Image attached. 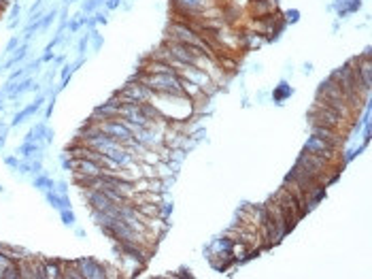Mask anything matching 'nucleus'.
Wrapping results in <instances>:
<instances>
[{"mask_svg":"<svg viewBox=\"0 0 372 279\" xmlns=\"http://www.w3.org/2000/svg\"><path fill=\"white\" fill-rule=\"evenodd\" d=\"M311 124H323V126H330V128H336L340 132H347L349 128V119H345L340 113H336L334 109H330L326 105H321V102H315V107L311 111Z\"/></svg>","mask_w":372,"mask_h":279,"instance_id":"1","label":"nucleus"},{"mask_svg":"<svg viewBox=\"0 0 372 279\" xmlns=\"http://www.w3.org/2000/svg\"><path fill=\"white\" fill-rule=\"evenodd\" d=\"M83 198L91 207V211H105V213H115L117 215V205L113 203L102 190H81Z\"/></svg>","mask_w":372,"mask_h":279,"instance_id":"2","label":"nucleus"},{"mask_svg":"<svg viewBox=\"0 0 372 279\" xmlns=\"http://www.w3.org/2000/svg\"><path fill=\"white\" fill-rule=\"evenodd\" d=\"M304 151H306V153H315V156H321V158H326V160H330V162H336V160H338V149L332 147L330 143L321 141L319 137H315V134L306 141Z\"/></svg>","mask_w":372,"mask_h":279,"instance_id":"3","label":"nucleus"},{"mask_svg":"<svg viewBox=\"0 0 372 279\" xmlns=\"http://www.w3.org/2000/svg\"><path fill=\"white\" fill-rule=\"evenodd\" d=\"M313 134L319 137L321 141L330 143L332 147L340 149V145L345 143V132H340L336 128H330V126H323V124H313Z\"/></svg>","mask_w":372,"mask_h":279,"instance_id":"4","label":"nucleus"},{"mask_svg":"<svg viewBox=\"0 0 372 279\" xmlns=\"http://www.w3.org/2000/svg\"><path fill=\"white\" fill-rule=\"evenodd\" d=\"M77 264H79V271L83 279H105L107 277L105 264H100L94 258H81V260H77Z\"/></svg>","mask_w":372,"mask_h":279,"instance_id":"5","label":"nucleus"},{"mask_svg":"<svg viewBox=\"0 0 372 279\" xmlns=\"http://www.w3.org/2000/svg\"><path fill=\"white\" fill-rule=\"evenodd\" d=\"M274 11H276V0H249V7H247V13L253 19L270 17Z\"/></svg>","mask_w":372,"mask_h":279,"instance_id":"6","label":"nucleus"},{"mask_svg":"<svg viewBox=\"0 0 372 279\" xmlns=\"http://www.w3.org/2000/svg\"><path fill=\"white\" fill-rule=\"evenodd\" d=\"M43 271L45 279H58L62 277V264L60 260H43Z\"/></svg>","mask_w":372,"mask_h":279,"instance_id":"7","label":"nucleus"},{"mask_svg":"<svg viewBox=\"0 0 372 279\" xmlns=\"http://www.w3.org/2000/svg\"><path fill=\"white\" fill-rule=\"evenodd\" d=\"M40 102H43V100L38 98V100H36V102H32V105H30V107H26L22 113H17V115H15V119H13V126H17V124H22V122H24L28 115H34V113L40 109Z\"/></svg>","mask_w":372,"mask_h":279,"instance_id":"8","label":"nucleus"},{"mask_svg":"<svg viewBox=\"0 0 372 279\" xmlns=\"http://www.w3.org/2000/svg\"><path fill=\"white\" fill-rule=\"evenodd\" d=\"M34 185L36 188H40V190H54V181H51L49 177H45V175H40V177H36L34 179Z\"/></svg>","mask_w":372,"mask_h":279,"instance_id":"9","label":"nucleus"},{"mask_svg":"<svg viewBox=\"0 0 372 279\" xmlns=\"http://www.w3.org/2000/svg\"><path fill=\"white\" fill-rule=\"evenodd\" d=\"M60 215H62V220H64V224H68V226L75 224V213L66 211V207H64V209H60Z\"/></svg>","mask_w":372,"mask_h":279,"instance_id":"10","label":"nucleus"},{"mask_svg":"<svg viewBox=\"0 0 372 279\" xmlns=\"http://www.w3.org/2000/svg\"><path fill=\"white\" fill-rule=\"evenodd\" d=\"M17 43H19V38H11V41H9V45H7V54H9V51H13V49L17 47Z\"/></svg>","mask_w":372,"mask_h":279,"instance_id":"11","label":"nucleus"},{"mask_svg":"<svg viewBox=\"0 0 372 279\" xmlns=\"http://www.w3.org/2000/svg\"><path fill=\"white\" fill-rule=\"evenodd\" d=\"M96 5H98V0H89V3H87L83 9H85V11L89 13V11H94V9H96Z\"/></svg>","mask_w":372,"mask_h":279,"instance_id":"12","label":"nucleus"},{"mask_svg":"<svg viewBox=\"0 0 372 279\" xmlns=\"http://www.w3.org/2000/svg\"><path fill=\"white\" fill-rule=\"evenodd\" d=\"M117 3H119V0H109L107 7H109V9H115V7H117Z\"/></svg>","mask_w":372,"mask_h":279,"instance_id":"13","label":"nucleus"}]
</instances>
